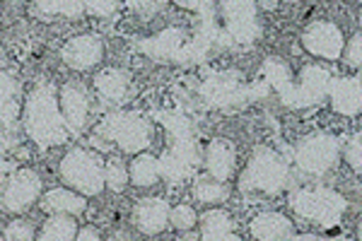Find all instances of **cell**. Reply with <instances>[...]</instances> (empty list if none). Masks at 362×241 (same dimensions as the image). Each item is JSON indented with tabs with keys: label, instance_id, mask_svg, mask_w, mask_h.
<instances>
[{
	"label": "cell",
	"instance_id": "cell-1",
	"mask_svg": "<svg viewBox=\"0 0 362 241\" xmlns=\"http://www.w3.org/2000/svg\"><path fill=\"white\" fill-rule=\"evenodd\" d=\"M22 128L39 150L68 145L70 133L63 123L61 107H58L56 85L39 82L34 90H29L22 104Z\"/></svg>",
	"mask_w": 362,
	"mask_h": 241
},
{
	"label": "cell",
	"instance_id": "cell-2",
	"mask_svg": "<svg viewBox=\"0 0 362 241\" xmlns=\"http://www.w3.org/2000/svg\"><path fill=\"white\" fill-rule=\"evenodd\" d=\"M155 143V126L145 119L143 114L126 109H116L107 114L97 126V133L92 138V145H99V150L119 148L124 155H140L148 152L150 145Z\"/></svg>",
	"mask_w": 362,
	"mask_h": 241
},
{
	"label": "cell",
	"instance_id": "cell-3",
	"mask_svg": "<svg viewBox=\"0 0 362 241\" xmlns=\"http://www.w3.org/2000/svg\"><path fill=\"white\" fill-rule=\"evenodd\" d=\"M290 181H293L290 162L271 145H256L239 174V191L247 196L276 198L288 191Z\"/></svg>",
	"mask_w": 362,
	"mask_h": 241
},
{
	"label": "cell",
	"instance_id": "cell-4",
	"mask_svg": "<svg viewBox=\"0 0 362 241\" xmlns=\"http://www.w3.org/2000/svg\"><path fill=\"white\" fill-rule=\"evenodd\" d=\"M290 210L317 227L334 229L348 213V198L329 186H297L288 196Z\"/></svg>",
	"mask_w": 362,
	"mask_h": 241
},
{
	"label": "cell",
	"instance_id": "cell-5",
	"mask_svg": "<svg viewBox=\"0 0 362 241\" xmlns=\"http://www.w3.org/2000/svg\"><path fill=\"white\" fill-rule=\"evenodd\" d=\"M104 164H107V160L97 150L70 148L58 162V176L70 191L80 193L85 198H95L107 191Z\"/></svg>",
	"mask_w": 362,
	"mask_h": 241
},
{
	"label": "cell",
	"instance_id": "cell-6",
	"mask_svg": "<svg viewBox=\"0 0 362 241\" xmlns=\"http://www.w3.org/2000/svg\"><path fill=\"white\" fill-rule=\"evenodd\" d=\"M293 162L305 176L321 179L341 162V140L331 133H309L295 145Z\"/></svg>",
	"mask_w": 362,
	"mask_h": 241
},
{
	"label": "cell",
	"instance_id": "cell-7",
	"mask_svg": "<svg viewBox=\"0 0 362 241\" xmlns=\"http://www.w3.org/2000/svg\"><path fill=\"white\" fill-rule=\"evenodd\" d=\"M44 181L34 169L20 167L5 179L3 191H0V205L10 215H22L42 198Z\"/></svg>",
	"mask_w": 362,
	"mask_h": 241
},
{
	"label": "cell",
	"instance_id": "cell-8",
	"mask_svg": "<svg viewBox=\"0 0 362 241\" xmlns=\"http://www.w3.org/2000/svg\"><path fill=\"white\" fill-rule=\"evenodd\" d=\"M302 49L309 56L319 58V61L336 63L343 56V46H346V34L343 29L331 20H314L302 29Z\"/></svg>",
	"mask_w": 362,
	"mask_h": 241
},
{
	"label": "cell",
	"instance_id": "cell-9",
	"mask_svg": "<svg viewBox=\"0 0 362 241\" xmlns=\"http://www.w3.org/2000/svg\"><path fill=\"white\" fill-rule=\"evenodd\" d=\"M220 8V25L230 39L239 46H249L261 37V20L256 3H218Z\"/></svg>",
	"mask_w": 362,
	"mask_h": 241
},
{
	"label": "cell",
	"instance_id": "cell-10",
	"mask_svg": "<svg viewBox=\"0 0 362 241\" xmlns=\"http://www.w3.org/2000/svg\"><path fill=\"white\" fill-rule=\"evenodd\" d=\"M58 107H61L63 123H66L70 138H80L87 128L92 111L90 90L80 80H70L58 90Z\"/></svg>",
	"mask_w": 362,
	"mask_h": 241
},
{
	"label": "cell",
	"instance_id": "cell-11",
	"mask_svg": "<svg viewBox=\"0 0 362 241\" xmlns=\"http://www.w3.org/2000/svg\"><path fill=\"white\" fill-rule=\"evenodd\" d=\"M61 61L78 73L97 68L104 61V39L99 34H75L61 46Z\"/></svg>",
	"mask_w": 362,
	"mask_h": 241
},
{
	"label": "cell",
	"instance_id": "cell-12",
	"mask_svg": "<svg viewBox=\"0 0 362 241\" xmlns=\"http://www.w3.org/2000/svg\"><path fill=\"white\" fill-rule=\"evenodd\" d=\"M326 97L336 114L341 116H353L360 114L362 109V80L360 73H355L353 78H331L329 87H326Z\"/></svg>",
	"mask_w": 362,
	"mask_h": 241
},
{
	"label": "cell",
	"instance_id": "cell-13",
	"mask_svg": "<svg viewBox=\"0 0 362 241\" xmlns=\"http://www.w3.org/2000/svg\"><path fill=\"white\" fill-rule=\"evenodd\" d=\"M169 203L165 198H140L133 205V213H131V220L133 225L140 234H145V237H157V234H162L165 229L169 227Z\"/></svg>",
	"mask_w": 362,
	"mask_h": 241
},
{
	"label": "cell",
	"instance_id": "cell-14",
	"mask_svg": "<svg viewBox=\"0 0 362 241\" xmlns=\"http://www.w3.org/2000/svg\"><path fill=\"white\" fill-rule=\"evenodd\" d=\"M203 167L210 179L227 184L235 174L237 167V148L232 140L227 138H213L206 145V155H203Z\"/></svg>",
	"mask_w": 362,
	"mask_h": 241
},
{
	"label": "cell",
	"instance_id": "cell-15",
	"mask_svg": "<svg viewBox=\"0 0 362 241\" xmlns=\"http://www.w3.org/2000/svg\"><path fill=\"white\" fill-rule=\"evenodd\" d=\"M249 234L254 241H288L295 234V225L288 215L278 210H264L251 217Z\"/></svg>",
	"mask_w": 362,
	"mask_h": 241
},
{
	"label": "cell",
	"instance_id": "cell-16",
	"mask_svg": "<svg viewBox=\"0 0 362 241\" xmlns=\"http://www.w3.org/2000/svg\"><path fill=\"white\" fill-rule=\"evenodd\" d=\"M97 97L109 107H119L126 102L128 90H131V75L124 68H102L92 80Z\"/></svg>",
	"mask_w": 362,
	"mask_h": 241
},
{
	"label": "cell",
	"instance_id": "cell-17",
	"mask_svg": "<svg viewBox=\"0 0 362 241\" xmlns=\"http://www.w3.org/2000/svg\"><path fill=\"white\" fill-rule=\"evenodd\" d=\"M198 229L201 241H242L235 232V217L225 208H208L203 215H198Z\"/></svg>",
	"mask_w": 362,
	"mask_h": 241
},
{
	"label": "cell",
	"instance_id": "cell-18",
	"mask_svg": "<svg viewBox=\"0 0 362 241\" xmlns=\"http://www.w3.org/2000/svg\"><path fill=\"white\" fill-rule=\"evenodd\" d=\"M39 208L46 215H66V217H78L87 210V198L80 193L70 191V188H51V191L42 193L39 198Z\"/></svg>",
	"mask_w": 362,
	"mask_h": 241
},
{
	"label": "cell",
	"instance_id": "cell-19",
	"mask_svg": "<svg viewBox=\"0 0 362 241\" xmlns=\"http://www.w3.org/2000/svg\"><path fill=\"white\" fill-rule=\"evenodd\" d=\"M203 94L218 107H232L244 99V85L237 73H218L203 85Z\"/></svg>",
	"mask_w": 362,
	"mask_h": 241
},
{
	"label": "cell",
	"instance_id": "cell-20",
	"mask_svg": "<svg viewBox=\"0 0 362 241\" xmlns=\"http://www.w3.org/2000/svg\"><path fill=\"white\" fill-rule=\"evenodd\" d=\"M165 176V167H162V160L150 152H140L128 164V181L138 188H150L155 186L157 181Z\"/></svg>",
	"mask_w": 362,
	"mask_h": 241
},
{
	"label": "cell",
	"instance_id": "cell-21",
	"mask_svg": "<svg viewBox=\"0 0 362 241\" xmlns=\"http://www.w3.org/2000/svg\"><path fill=\"white\" fill-rule=\"evenodd\" d=\"M20 85L8 70H0V123L5 128H15L20 119Z\"/></svg>",
	"mask_w": 362,
	"mask_h": 241
},
{
	"label": "cell",
	"instance_id": "cell-22",
	"mask_svg": "<svg viewBox=\"0 0 362 241\" xmlns=\"http://www.w3.org/2000/svg\"><path fill=\"white\" fill-rule=\"evenodd\" d=\"M32 15L37 17H66V20H78L85 17V0H39L29 5Z\"/></svg>",
	"mask_w": 362,
	"mask_h": 241
},
{
	"label": "cell",
	"instance_id": "cell-23",
	"mask_svg": "<svg viewBox=\"0 0 362 241\" xmlns=\"http://www.w3.org/2000/svg\"><path fill=\"white\" fill-rule=\"evenodd\" d=\"M191 196H194L196 203L206 205V208H220V203H225L230 198V188L220 184V181L210 179V176H201L191 186Z\"/></svg>",
	"mask_w": 362,
	"mask_h": 241
},
{
	"label": "cell",
	"instance_id": "cell-24",
	"mask_svg": "<svg viewBox=\"0 0 362 241\" xmlns=\"http://www.w3.org/2000/svg\"><path fill=\"white\" fill-rule=\"evenodd\" d=\"M75 234H78V222H75V217L51 215L42 225V229L37 232L34 241H73Z\"/></svg>",
	"mask_w": 362,
	"mask_h": 241
},
{
	"label": "cell",
	"instance_id": "cell-25",
	"mask_svg": "<svg viewBox=\"0 0 362 241\" xmlns=\"http://www.w3.org/2000/svg\"><path fill=\"white\" fill-rule=\"evenodd\" d=\"M128 184H131L128 181V164L119 157L107 160V164H104V186L112 193H124Z\"/></svg>",
	"mask_w": 362,
	"mask_h": 241
},
{
	"label": "cell",
	"instance_id": "cell-26",
	"mask_svg": "<svg viewBox=\"0 0 362 241\" xmlns=\"http://www.w3.org/2000/svg\"><path fill=\"white\" fill-rule=\"evenodd\" d=\"M169 225H172L177 232H191L194 227H198V213L194 210V205L189 203H179L169 210Z\"/></svg>",
	"mask_w": 362,
	"mask_h": 241
},
{
	"label": "cell",
	"instance_id": "cell-27",
	"mask_svg": "<svg viewBox=\"0 0 362 241\" xmlns=\"http://www.w3.org/2000/svg\"><path fill=\"white\" fill-rule=\"evenodd\" d=\"M341 160L360 176L362 172V133L355 131L346 143H341Z\"/></svg>",
	"mask_w": 362,
	"mask_h": 241
},
{
	"label": "cell",
	"instance_id": "cell-28",
	"mask_svg": "<svg viewBox=\"0 0 362 241\" xmlns=\"http://www.w3.org/2000/svg\"><path fill=\"white\" fill-rule=\"evenodd\" d=\"M341 61L346 63L348 68H353L355 73H360V66H362V32H353V37L346 41Z\"/></svg>",
	"mask_w": 362,
	"mask_h": 241
},
{
	"label": "cell",
	"instance_id": "cell-29",
	"mask_svg": "<svg viewBox=\"0 0 362 241\" xmlns=\"http://www.w3.org/2000/svg\"><path fill=\"white\" fill-rule=\"evenodd\" d=\"M5 241H34L37 237V229H34L32 222L27 220H13L3 232Z\"/></svg>",
	"mask_w": 362,
	"mask_h": 241
},
{
	"label": "cell",
	"instance_id": "cell-30",
	"mask_svg": "<svg viewBox=\"0 0 362 241\" xmlns=\"http://www.w3.org/2000/svg\"><path fill=\"white\" fill-rule=\"evenodd\" d=\"M121 10V3L114 0H85V13L92 17H112Z\"/></svg>",
	"mask_w": 362,
	"mask_h": 241
},
{
	"label": "cell",
	"instance_id": "cell-31",
	"mask_svg": "<svg viewBox=\"0 0 362 241\" xmlns=\"http://www.w3.org/2000/svg\"><path fill=\"white\" fill-rule=\"evenodd\" d=\"M73 241H102V234L97 232L95 227H80L78 229V234H75V239Z\"/></svg>",
	"mask_w": 362,
	"mask_h": 241
},
{
	"label": "cell",
	"instance_id": "cell-32",
	"mask_svg": "<svg viewBox=\"0 0 362 241\" xmlns=\"http://www.w3.org/2000/svg\"><path fill=\"white\" fill-rule=\"evenodd\" d=\"M288 241H326V239H321L319 234H309V232H305V234H293Z\"/></svg>",
	"mask_w": 362,
	"mask_h": 241
},
{
	"label": "cell",
	"instance_id": "cell-33",
	"mask_svg": "<svg viewBox=\"0 0 362 241\" xmlns=\"http://www.w3.org/2000/svg\"><path fill=\"white\" fill-rule=\"evenodd\" d=\"M112 241H133V234L126 232V229H116L112 234Z\"/></svg>",
	"mask_w": 362,
	"mask_h": 241
},
{
	"label": "cell",
	"instance_id": "cell-34",
	"mask_svg": "<svg viewBox=\"0 0 362 241\" xmlns=\"http://www.w3.org/2000/svg\"><path fill=\"white\" fill-rule=\"evenodd\" d=\"M172 241H201V239H196V237H189V234H186V237H179V239H172Z\"/></svg>",
	"mask_w": 362,
	"mask_h": 241
},
{
	"label": "cell",
	"instance_id": "cell-35",
	"mask_svg": "<svg viewBox=\"0 0 362 241\" xmlns=\"http://www.w3.org/2000/svg\"><path fill=\"white\" fill-rule=\"evenodd\" d=\"M0 241H5V237H3V234H0Z\"/></svg>",
	"mask_w": 362,
	"mask_h": 241
}]
</instances>
